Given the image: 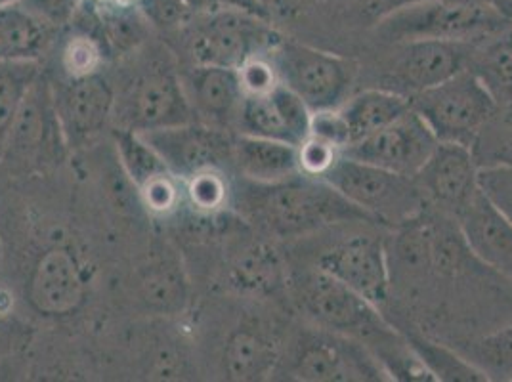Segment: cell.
<instances>
[{"label":"cell","mask_w":512,"mask_h":382,"mask_svg":"<svg viewBox=\"0 0 512 382\" xmlns=\"http://www.w3.org/2000/svg\"><path fill=\"white\" fill-rule=\"evenodd\" d=\"M237 205L258 228L291 239L341 224H375V220L331 184L321 178L299 174L295 178L260 184L243 178L237 190Z\"/></svg>","instance_id":"6da1fadb"},{"label":"cell","mask_w":512,"mask_h":382,"mask_svg":"<svg viewBox=\"0 0 512 382\" xmlns=\"http://www.w3.org/2000/svg\"><path fill=\"white\" fill-rule=\"evenodd\" d=\"M486 0H415L404 4L375 23L381 43L413 41H461L478 43L511 27Z\"/></svg>","instance_id":"7a4b0ae2"},{"label":"cell","mask_w":512,"mask_h":382,"mask_svg":"<svg viewBox=\"0 0 512 382\" xmlns=\"http://www.w3.org/2000/svg\"><path fill=\"white\" fill-rule=\"evenodd\" d=\"M190 65L234 67L266 54L283 39L262 12L220 6L197 10L192 22L172 35Z\"/></svg>","instance_id":"3957f363"},{"label":"cell","mask_w":512,"mask_h":382,"mask_svg":"<svg viewBox=\"0 0 512 382\" xmlns=\"http://www.w3.org/2000/svg\"><path fill=\"white\" fill-rule=\"evenodd\" d=\"M291 291L300 312L316 327L360 339L369 348L396 333L383 318L379 306L320 266L306 268L291 277Z\"/></svg>","instance_id":"277c9868"},{"label":"cell","mask_w":512,"mask_h":382,"mask_svg":"<svg viewBox=\"0 0 512 382\" xmlns=\"http://www.w3.org/2000/svg\"><path fill=\"white\" fill-rule=\"evenodd\" d=\"M321 180L369 214L375 224L400 228L428 209L427 199L413 178L356 161L344 153Z\"/></svg>","instance_id":"5b68a950"},{"label":"cell","mask_w":512,"mask_h":382,"mask_svg":"<svg viewBox=\"0 0 512 382\" xmlns=\"http://www.w3.org/2000/svg\"><path fill=\"white\" fill-rule=\"evenodd\" d=\"M285 377L304 382H388L390 377L360 339L316 325L302 327L293 340Z\"/></svg>","instance_id":"8992f818"},{"label":"cell","mask_w":512,"mask_h":382,"mask_svg":"<svg viewBox=\"0 0 512 382\" xmlns=\"http://www.w3.org/2000/svg\"><path fill=\"white\" fill-rule=\"evenodd\" d=\"M113 119L117 128L138 134L197 121L180 71L167 60L142 64V69L134 71L125 85L115 90Z\"/></svg>","instance_id":"52a82bcc"},{"label":"cell","mask_w":512,"mask_h":382,"mask_svg":"<svg viewBox=\"0 0 512 382\" xmlns=\"http://www.w3.org/2000/svg\"><path fill=\"white\" fill-rule=\"evenodd\" d=\"M411 109L427 123L438 142L474 148L480 132L501 111L490 92L470 73H457L440 85L413 94Z\"/></svg>","instance_id":"ba28073f"},{"label":"cell","mask_w":512,"mask_h":382,"mask_svg":"<svg viewBox=\"0 0 512 382\" xmlns=\"http://www.w3.org/2000/svg\"><path fill=\"white\" fill-rule=\"evenodd\" d=\"M266 56L278 71L279 83L295 92L312 113L337 109L352 96L356 67L346 58L287 39Z\"/></svg>","instance_id":"9c48e42d"},{"label":"cell","mask_w":512,"mask_h":382,"mask_svg":"<svg viewBox=\"0 0 512 382\" xmlns=\"http://www.w3.org/2000/svg\"><path fill=\"white\" fill-rule=\"evenodd\" d=\"M316 266L337 277L375 306H383L392 283L388 243L381 235H348L321 253Z\"/></svg>","instance_id":"30bf717a"},{"label":"cell","mask_w":512,"mask_h":382,"mask_svg":"<svg viewBox=\"0 0 512 382\" xmlns=\"http://www.w3.org/2000/svg\"><path fill=\"white\" fill-rule=\"evenodd\" d=\"M140 138L163 159L169 172L182 178L218 170L232 159L234 140L228 132L201 121L140 132Z\"/></svg>","instance_id":"8fae6325"},{"label":"cell","mask_w":512,"mask_h":382,"mask_svg":"<svg viewBox=\"0 0 512 382\" xmlns=\"http://www.w3.org/2000/svg\"><path fill=\"white\" fill-rule=\"evenodd\" d=\"M438 146L427 123L409 109L400 119L344 149V155L413 178Z\"/></svg>","instance_id":"7c38bea8"},{"label":"cell","mask_w":512,"mask_h":382,"mask_svg":"<svg viewBox=\"0 0 512 382\" xmlns=\"http://www.w3.org/2000/svg\"><path fill=\"white\" fill-rule=\"evenodd\" d=\"M478 169L474 148L438 142L423 169L413 180L423 191L428 207H436L440 213L457 218L480 193Z\"/></svg>","instance_id":"4fadbf2b"},{"label":"cell","mask_w":512,"mask_h":382,"mask_svg":"<svg viewBox=\"0 0 512 382\" xmlns=\"http://www.w3.org/2000/svg\"><path fill=\"white\" fill-rule=\"evenodd\" d=\"M52 102L65 142L71 148L86 146L113 119L115 88L96 71L85 77H69Z\"/></svg>","instance_id":"5bb4252c"},{"label":"cell","mask_w":512,"mask_h":382,"mask_svg":"<svg viewBox=\"0 0 512 382\" xmlns=\"http://www.w3.org/2000/svg\"><path fill=\"white\" fill-rule=\"evenodd\" d=\"M474 44L461 41L392 44L396 48V56L390 65V75L398 85L396 92L411 98L413 94L440 85L465 71L469 67Z\"/></svg>","instance_id":"9a60e30c"},{"label":"cell","mask_w":512,"mask_h":382,"mask_svg":"<svg viewBox=\"0 0 512 382\" xmlns=\"http://www.w3.org/2000/svg\"><path fill=\"white\" fill-rule=\"evenodd\" d=\"M312 111L287 86L266 94H245L237 115V134L270 138L299 148L310 134Z\"/></svg>","instance_id":"2e32d148"},{"label":"cell","mask_w":512,"mask_h":382,"mask_svg":"<svg viewBox=\"0 0 512 382\" xmlns=\"http://www.w3.org/2000/svg\"><path fill=\"white\" fill-rule=\"evenodd\" d=\"M197 121L220 130H235L245 98L239 71L220 65H188L180 71Z\"/></svg>","instance_id":"e0dca14e"},{"label":"cell","mask_w":512,"mask_h":382,"mask_svg":"<svg viewBox=\"0 0 512 382\" xmlns=\"http://www.w3.org/2000/svg\"><path fill=\"white\" fill-rule=\"evenodd\" d=\"M455 220L472 256L512 279V224L491 207L482 191Z\"/></svg>","instance_id":"ac0fdd59"},{"label":"cell","mask_w":512,"mask_h":382,"mask_svg":"<svg viewBox=\"0 0 512 382\" xmlns=\"http://www.w3.org/2000/svg\"><path fill=\"white\" fill-rule=\"evenodd\" d=\"M83 297V281L73 256L54 249L41 258L31 283L29 300L43 314H67Z\"/></svg>","instance_id":"d6986e66"},{"label":"cell","mask_w":512,"mask_h":382,"mask_svg":"<svg viewBox=\"0 0 512 382\" xmlns=\"http://www.w3.org/2000/svg\"><path fill=\"white\" fill-rule=\"evenodd\" d=\"M232 163L241 178L260 184L283 182L302 174L297 146L249 134H239L235 138Z\"/></svg>","instance_id":"ffe728a7"},{"label":"cell","mask_w":512,"mask_h":382,"mask_svg":"<svg viewBox=\"0 0 512 382\" xmlns=\"http://www.w3.org/2000/svg\"><path fill=\"white\" fill-rule=\"evenodd\" d=\"M411 109V100L406 94L392 88H369L350 96L341 107L342 119L348 130L350 144L388 127Z\"/></svg>","instance_id":"44dd1931"},{"label":"cell","mask_w":512,"mask_h":382,"mask_svg":"<svg viewBox=\"0 0 512 382\" xmlns=\"http://www.w3.org/2000/svg\"><path fill=\"white\" fill-rule=\"evenodd\" d=\"M279 346L274 337L255 327L235 331L226 344L224 369L232 381H260L274 373Z\"/></svg>","instance_id":"7402d4cb"},{"label":"cell","mask_w":512,"mask_h":382,"mask_svg":"<svg viewBox=\"0 0 512 382\" xmlns=\"http://www.w3.org/2000/svg\"><path fill=\"white\" fill-rule=\"evenodd\" d=\"M470 73L490 92L499 109L512 106V25L474 44Z\"/></svg>","instance_id":"603a6c76"},{"label":"cell","mask_w":512,"mask_h":382,"mask_svg":"<svg viewBox=\"0 0 512 382\" xmlns=\"http://www.w3.org/2000/svg\"><path fill=\"white\" fill-rule=\"evenodd\" d=\"M52 27L22 4L0 8V62L37 60L50 43Z\"/></svg>","instance_id":"cb8c5ba5"},{"label":"cell","mask_w":512,"mask_h":382,"mask_svg":"<svg viewBox=\"0 0 512 382\" xmlns=\"http://www.w3.org/2000/svg\"><path fill=\"white\" fill-rule=\"evenodd\" d=\"M406 340L415 356L434 377V381L488 382V377L476 365H472L457 348H449L417 335H406Z\"/></svg>","instance_id":"d4e9b609"},{"label":"cell","mask_w":512,"mask_h":382,"mask_svg":"<svg viewBox=\"0 0 512 382\" xmlns=\"http://www.w3.org/2000/svg\"><path fill=\"white\" fill-rule=\"evenodd\" d=\"M35 60L0 62V146H6L29 90L37 83Z\"/></svg>","instance_id":"484cf974"},{"label":"cell","mask_w":512,"mask_h":382,"mask_svg":"<svg viewBox=\"0 0 512 382\" xmlns=\"http://www.w3.org/2000/svg\"><path fill=\"white\" fill-rule=\"evenodd\" d=\"M457 350L476 365L488 381L512 382V323L467 344Z\"/></svg>","instance_id":"4316f807"},{"label":"cell","mask_w":512,"mask_h":382,"mask_svg":"<svg viewBox=\"0 0 512 382\" xmlns=\"http://www.w3.org/2000/svg\"><path fill=\"white\" fill-rule=\"evenodd\" d=\"M113 134H115V142H117L119 155L123 159V165L130 174V178L140 188L148 186L155 178L171 174L165 167L163 159L140 138V134L125 128H115Z\"/></svg>","instance_id":"83f0119b"},{"label":"cell","mask_w":512,"mask_h":382,"mask_svg":"<svg viewBox=\"0 0 512 382\" xmlns=\"http://www.w3.org/2000/svg\"><path fill=\"white\" fill-rule=\"evenodd\" d=\"M136 8L150 23L153 31H159L167 37L182 31L195 16V8L190 0H138Z\"/></svg>","instance_id":"f1b7e54d"},{"label":"cell","mask_w":512,"mask_h":382,"mask_svg":"<svg viewBox=\"0 0 512 382\" xmlns=\"http://www.w3.org/2000/svg\"><path fill=\"white\" fill-rule=\"evenodd\" d=\"M478 188L491 207L512 224V161L480 165Z\"/></svg>","instance_id":"f546056e"},{"label":"cell","mask_w":512,"mask_h":382,"mask_svg":"<svg viewBox=\"0 0 512 382\" xmlns=\"http://www.w3.org/2000/svg\"><path fill=\"white\" fill-rule=\"evenodd\" d=\"M281 264L274 249L256 245L247 251L235 268L239 281L247 287L262 289V287H276L281 279Z\"/></svg>","instance_id":"4dcf8cb0"},{"label":"cell","mask_w":512,"mask_h":382,"mask_svg":"<svg viewBox=\"0 0 512 382\" xmlns=\"http://www.w3.org/2000/svg\"><path fill=\"white\" fill-rule=\"evenodd\" d=\"M104 48L92 35L79 33L65 46L64 65L69 77H85L98 71Z\"/></svg>","instance_id":"1f68e13d"},{"label":"cell","mask_w":512,"mask_h":382,"mask_svg":"<svg viewBox=\"0 0 512 382\" xmlns=\"http://www.w3.org/2000/svg\"><path fill=\"white\" fill-rule=\"evenodd\" d=\"M341 157V148L320 136L308 134V138L299 146L300 172L304 176L323 178Z\"/></svg>","instance_id":"d6a6232c"},{"label":"cell","mask_w":512,"mask_h":382,"mask_svg":"<svg viewBox=\"0 0 512 382\" xmlns=\"http://www.w3.org/2000/svg\"><path fill=\"white\" fill-rule=\"evenodd\" d=\"M190 193H192L193 203L199 209L214 211L228 201L230 188L216 170H207L193 176Z\"/></svg>","instance_id":"836d02e7"},{"label":"cell","mask_w":512,"mask_h":382,"mask_svg":"<svg viewBox=\"0 0 512 382\" xmlns=\"http://www.w3.org/2000/svg\"><path fill=\"white\" fill-rule=\"evenodd\" d=\"M237 71H239L245 94H266L281 85L278 71L266 54L245 62Z\"/></svg>","instance_id":"e575fe53"},{"label":"cell","mask_w":512,"mask_h":382,"mask_svg":"<svg viewBox=\"0 0 512 382\" xmlns=\"http://www.w3.org/2000/svg\"><path fill=\"white\" fill-rule=\"evenodd\" d=\"M85 0H20L25 10L35 14L52 29L73 23Z\"/></svg>","instance_id":"d590c367"},{"label":"cell","mask_w":512,"mask_h":382,"mask_svg":"<svg viewBox=\"0 0 512 382\" xmlns=\"http://www.w3.org/2000/svg\"><path fill=\"white\" fill-rule=\"evenodd\" d=\"M148 203H150L151 209H157V211H165V209H171L172 203H174V186L171 184V178L169 174L161 176V178H155L153 182H150L148 186L142 188Z\"/></svg>","instance_id":"8d00e7d4"},{"label":"cell","mask_w":512,"mask_h":382,"mask_svg":"<svg viewBox=\"0 0 512 382\" xmlns=\"http://www.w3.org/2000/svg\"><path fill=\"white\" fill-rule=\"evenodd\" d=\"M409 2H415V0H358L363 12L369 16H375L377 20L383 18L384 14L396 10L404 4H409Z\"/></svg>","instance_id":"74e56055"},{"label":"cell","mask_w":512,"mask_h":382,"mask_svg":"<svg viewBox=\"0 0 512 382\" xmlns=\"http://www.w3.org/2000/svg\"><path fill=\"white\" fill-rule=\"evenodd\" d=\"M501 16L512 22V0H486Z\"/></svg>","instance_id":"f35d334b"},{"label":"cell","mask_w":512,"mask_h":382,"mask_svg":"<svg viewBox=\"0 0 512 382\" xmlns=\"http://www.w3.org/2000/svg\"><path fill=\"white\" fill-rule=\"evenodd\" d=\"M100 4H111V6H134L138 0H96Z\"/></svg>","instance_id":"ab89813d"},{"label":"cell","mask_w":512,"mask_h":382,"mask_svg":"<svg viewBox=\"0 0 512 382\" xmlns=\"http://www.w3.org/2000/svg\"><path fill=\"white\" fill-rule=\"evenodd\" d=\"M255 2L260 8H268V6H272L276 0H255Z\"/></svg>","instance_id":"60d3db41"},{"label":"cell","mask_w":512,"mask_h":382,"mask_svg":"<svg viewBox=\"0 0 512 382\" xmlns=\"http://www.w3.org/2000/svg\"><path fill=\"white\" fill-rule=\"evenodd\" d=\"M20 0H0V8H4V6H12V4H18Z\"/></svg>","instance_id":"b9f144b4"}]
</instances>
